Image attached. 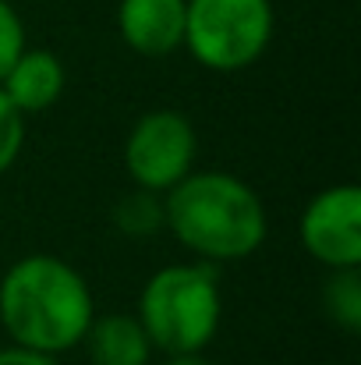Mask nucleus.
I'll return each instance as SVG.
<instances>
[{
	"instance_id": "1",
	"label": "nucleus",
	"mask_w": 361,
	"mask_h": 365,
	"mask_svg": "<svg viewBox=\"0 0 361 365\" xmlns=\"http://www.w3.org/2000/svg\"><path fill=\"white\" fill-rule=\"evenodd\" d=\"M93 316L85 277L57 255H21L0 277V327L18 348L57 359L82 344Z\"/></svg>"
},
{
	"instance_id": "2",
	"label": "nucleus",
	"mask_w": 361,
	"mask_h": 365,
	"mask_svg": "<svg viewBox=\"0 0 361 365\" xmlns=\"http://www.w3.org/2000/svg\"><path fill=\"white\" fill-rule=\"evenodd\" d=\"M163 227L199 262L220 266L258 252L269 224L258 192L238 174L192 170L163 192Z\"/></svg>"
},
{
	"instance_id": "3",
	"label": "nucleus",
	"mask_w": 361,
	"mask_h": 365,
	"mask_svg": "<svg viewBox=\"0 0 361 365\" xmlns=\"http://www.w3.org/2000/svg\"><path fill=\"white\" fill-rule=\"evenodd\" d=\"M152 348L163 355H199L213 344L224 319V294L216 266L170 262L156 269L135 309Z\"/></svg>"
},
{
	"instance_id": "4",
	"label": "nucleus",
	"mask_w": 361,
	"mask_h": 365,
	"mask_svg": "<svg viewBox=\"0 0 361 365\" xmlns=\"http://www.w3.org/2000/svg\"><path fill=\"white\" fill-rule=\"evenodd\" d=\"M273 0H184V46L202 68L231 75L251 68L273 43Z\"/></svg>"
},
{
	"instance_id": "5",
	"label": "nucleus",
	"mask_w": 361,
	"mask_h": 365,
	"mask_svg": "<svg viewBox=\"0 0 361 365\" xmlns=\"http://www.w3.org/2000/svg\"><path fill=\"white\" fill-rule=\"evenodd\" d=\"M199 135L195 124L181 110L159 107L142 114L124 138V170L135 188L145 192H170L181 178L195 170Z\"/></svg>"
},
{
	"instance_id": "6",
	"label": "nucleus",
	"mask_w": 361,
	"mask_h": 365,
	"mask_svg": "<svg viewBox=\"0 0 361 365\" xmlns=\"http://www.w3.org/2000/svg\"><path fill=\"white\" fill-rule=\"evenodd\" d=\"M305 252L326 269L361 266V188L355 181L315 192L298 220Z\"/></svg>"
},
{
	"instance_id": "7",
	"label": "nucleus",
	"mask_w": 361,
	"mask_h": 365,
	"mask_svg": "<svg viewBox=\"0 0 361 365\" xmlns=\"http://www.w3.org/2000/svg\"><path fill=\"white\" fill-rule=\"evenodd\" d=\"M117 32L142 57H170L184 46V0H120Z\"/></svg>"
},
{
	"instance_id": "8",
	"label": "nucleus",
	"mask_w": 361,
	"mask_h": 365,
	"mask_svg": "<svg viewBox=\"0 0 361 365\" xmlns=\"http://www.w3.org/2000/svg\"><path fill=\"white\" fill-rule=\"evenodd\" d=\"M64 64L57 53L50 50H21V57L7 68V75L0 78V93L11 100V107L28 118V114H43L50 110L61 93H64Z\"/></svg>"
},
{
	"instance_id": "9",
	"label": "nucleus",
	"mask_w": 361,
	"mask_h": 365,
	"mask_svg": "<svg viewBox=\"0 0 361 365\" xmlns=\"http://www.w3.org/2000/svg\"><path fill=\"white\" fill-rule=\"evenodd\" d=\"M82 344H85L93 365H149L152 351H156L149 334L142 330L138 316H131V312L93 316Z\"/></svg>"
},
{
	"instance_id": "10",
	"label": "nucleus",
	"mask_w": 361,
	"mask_h": 365,
	"mask_svg": "<svg viewBox=\"0 0 361 365\" xmlns=\"http://www.w3.org/2000/svg\"><path fill=\"white\" fill-rule=\"evenodd\" d=\"M323 309H326V316L344 334H358L361 330V266L330 269V277L323 284Z\"/></svg>"
},
{
	"instance_id": "11",
	"label": "nucleus",
	"mask_w": 361,
	"mask_h": 365,
	"mask_svg": "<svg viewBox=\"0 0 361 365\" xmlns=\"http://www.w3.org/2000/svg\"><path fill=\"white\" fill-rule=\"evenodd\" d=\"M114 224L127 238H149L163 231V195L145 192V188L124 192L114 206Z\"/></svg>"
},
{
	"instance_id": "12",
	"label": "nucleus",
	"mask_w": 361,
	"mask_h": 365,
	"mask_svg": "<svg viewBox=\"0 0 361 365\" xmlns=\"http://www.w3.org/2000/svg\"><path fill=\"white\" fill-rule=\"evenodd\" d=\"M25 145V118L11 107V100L0 93V174L14 167Z\"/></svg>"
},
{
	"instance_id": "13",
	"label": "nucleus",
	"mask_w": 361,
	"mask_h": 365,
	"mask_svg": "<svg viewBox=\"0 0 361 365\" xmlns=\"http://www.w3.org/2000/svg\"><path fill=\"white\" fill-rule=\"evenodd\" d=\"M25 46L28 43H25V21H21V14L14 11L11 0H0V78L21 57Z\"/></svg>"
},
{
	"instance_id": "14",
	"label": "nucleus",
	"mask_w": 361,
	"mask_h": 365,
	"mask_svg": "<svg viewBox=\"0 0 361 365\" xmlns=\"http://www.w3.org/2000/svg\"><path fill=\"white\" fill-rule=\"evenodd\" d=\"M0 365H57V362L50 355H39V351L7 344V348H0Z\"/></svg>"
},
{
	"instance_id": "15",
	"label": "nucleus",
	"mask_w": 361,
	"mask_h": 365,
	"mask_svg": "<svg viewBox=\"0 0 361 365\" xmlns=\"http://www.w3.org/2000/svg\"><path fill=\"white\" fill-rule=\"evenodd\" d=\"M163 365H213V362L199 351V355H167V362Z\"/></svg>"
}]
</instances>
